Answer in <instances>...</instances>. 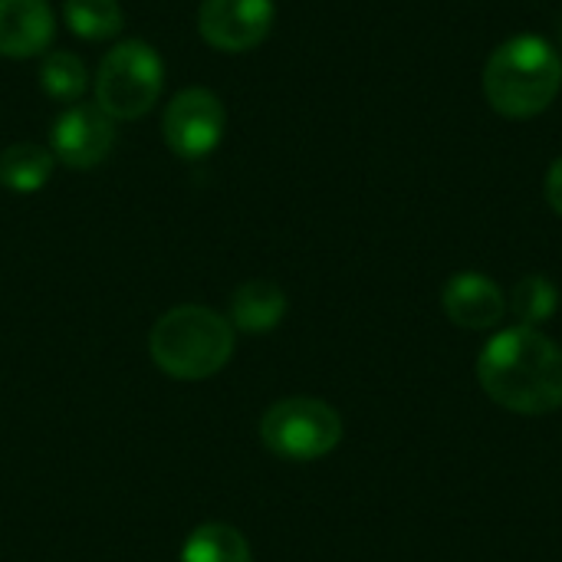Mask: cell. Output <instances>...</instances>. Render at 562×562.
I'll use <instances>...</instances> for the list:
<instances>
[{
  "label": "cell",
  "mask_w": 562,
  "mask_h": 562,
  "mask_svg": "<svg viewBox=\"0 0 562 562\" xmlns=\"http://www.w3.org/2000/svg\"><path fill=\"white\" fill-rule=\"evenodd\" d=\"M543 194H547V201H550V207L557 211L562 217V155L550 165V171H547V184H543Z\"/></svg>",
  "instance_id": "17"
},
{
  "label": "cell",
  "mask_w": 562,
  "mask_h": 562,
  "mask_svg": "<svg viewBox=\"0 0 562 562\" xmlns=\"http://www.w3.org/2000/svg\"><path fill=\"white\" fill-rule=\"evenodd\" d=\"M56 16L49 0H0V56L30 59L49 53Z\"/></svg>",
  "instance_id": "10"
},
{
  "label": "cell",
  "mask_w": 562,
  "mask_h": 562,
  "mask_svg": "<svg viewBox=\"0 0 562 562\" xmlns=\"http://www.w3.org/2000/svg\"><path fill=\"white\" fill-rule=\"evenodd\" d=\"M286 306H290V300L273 280H247L231 296L227 323L234 326V333L240 329V333H250V336H263V333H273L283 323Z\"/></svg>",
  "instance_id": "11"
},
{
  "label": "cell",
  "mask_w": 562,
  "mask_h": 562,
  "mask_svg": "<svg viewBox=\"0 0 562 562\" xmlns=\"http://www.w3.org/2000/svg\"><path fill=\"white\" fill-rule=\"evenodd\" d=\"M477 382L504 412L553 415L562 408L560 342L530 326L501 329L477 356Z\"/></svg>",
  "instance_id": "1"
},
{
  "label": "cell",
  "mask_w": 562,
  "mask_h": 562,
  "mask_svg": "<svg viewBox=\"0 0 562 562\" xmlns=\"http://www.w3.org/2000/svg\"><path fill=\"white\" fill-rule=\"evenodd\" d=\"M560 36H562V26H560Z\"/></svg>",
  "instance_id": "18"
},
{
  "label": "cell",
  "mask_w": 562,
  "mask_h": 562,
  "mask_svg": "<svg viewBox=\"0 0 562 562\" xmlns=\"http://www.w3.org/2000/svg\"><path fill=\"white\" fill-rule=\"evenodd\" d=\"M53 151L36 142H13L0 151V184L13 194L40 191L53 175Z\"/></svg>",
  "instance_id": "12"
},
{
  "label": "cell",
  "mask_w": 562,
  "mask_h": 562,
  "mask_svg": "<svg viewBox=\"0 0 562 562\" xmlns=\"http://www.w3.org/2000/svg\"><path fill=\"white\" fill-rule=\"evenodd\" d=\"M89 86V72H86V63L69 53V49H53V53H43V63H40V89L56 99V102H76Z\"/></svg>",
  "instance_id": "16"
},
{
  "label": "cell",
  "mask_w": 562,
  "mask_h": 562,
  "mask_svg": "<svg viewBox=\"0 0 562 562\" xmlns=\"http://www.w3.org/2000/svg\"><path fill=\"white\" fill-rule=\"evenodd\" d=\"M115 145V119H109L95 102H72L53 119L49 151L66 168L86 171L105 161Z\"/></svg>",
  "instance_id": "8"
},
{
  "label": "cell",
  "mask_w": 562,
  "mask_h": 562,
  "mask_svg": "<svg viewBox=\"0 0 562 562\" xmlns=\"http://www.w3.org/2000/svg\"><path fill=\"white\" fill-rule=\"evenodd\" d=\"M507 310H514L520 326H543L557 316L560 310V290L550 277L543 273H527L524 280H517L514 293L507 296Z\"/></svg>",
  "instance_id": "15"
},
{
  "label": "cell",
  "mask_w": 562,
  "mask_h": 562,
  "mask_svg": "<svg viewBox=\"0 0 562 562\" xmlns=\"http://www.w3.org/2000/svg\"><path fill=\"white\" fill-rule=\"evenodd\" d=\"M560 89V49L537 33L504 40L484 66V95L504 119H533L547 112Z\"/></svg>",
  "instance_id": "2"
},
{
  "label": "cell",
  "mask_w": 562,
  "mask_h": 562,
  "mask_svg": "<svg viewBox=\"0 0 562 562\" xmlns=\"http://www.w3.org/2000/svg\"><path fill=\"white\" fill-rule=\"evenodd\" d=\"M260 441L283 461H319L342 441V418L323 398H283L260 418Z\"/></svg>",
  "instance_id": "5"
},
{
  "label": "cell",
  "mask_w": 562,
  "mask_h": 562,
  "mask_svg": "<svg viewBox=\"0 0 562 562\" xmlns=\"http://www.w3.org/2000/svg\"><path fill=\"white\" fill-rule=\"evenodd\" d=\"M148 352L165 375L201 382L231 362L234 326L207 306H175L151 326Z\"/></svg>",
  "instance_id": "3"
},
{
  "label": "cell",
  "mask_w": 562,
  "mask_h": 562,
  "mask_svg": "<svg viewBox=\"0 0 562 562\" xmlns=\"http://www.w3.org/2000/svg\"><path fill=\"white\" fill-rule=\"evenodd\" d=\"M441 306L454 326L471 329V333H491L507 316V293L487 273L464 270L445 283Z\"/></svg>",
  "instance_id": "9"
},
{
  "label": "cell",
  "mask_w": 562,
  "mask_h": 562,
  "mask_svg": "<svg viewBox=\"0 0 562 562\" xmlns=\"http://www.w3.org/2000/svg\"><path fill=\"white\" fill-rule=\"evenodd\" d=\"M224 128H227V109L221 95L204 86L175 92V99L165 105L161 115L165 145L184 161L207 158L221 145Z\"/></svg>",
  "instance_id": "6"
},
{
  "label": "cell",
  "mask_w": 562,
  "mask_h": 562,
  "mask_svg": "<svg viewBox=\"0 0 562 562\" xmlns=\"http://www.w3.org/2000/svg\"><path fill=\"white\" fill-rule=\"evenodd\" d=\"M165 89V59L145 40L115 43L95 69V105L115 119L132 122L155 109Z\"/></svg>",
  "instance_id": "4"
},
{
  "label": "cell",
  "mask_w": 562,
  "mask_h": 562,
  "mask_svg": "<svg viewBox=\"0 0 562 562\" xmlns=\"http://www.w3.org/2000/svg\"><path fill=\"white\" fill-rule=\"evenodd\" d=\"M181 562H254V557L240 530L227 524H204L181 547Z\"/></svg>",
  "instance_id": "14"
},
{
  "label": "cell",
  "mask_w": 562,
  "mask_h": 562,
  "mask_svg": "<svg viewBox=\"0 0 562 562\" xmlns=\"http://www.w3.org/2000/svg\"><path fill=\"white\" fill-rule=\"evenodd\" d=\"M273 20V0H201L198 33L221 53H250L270 36Z\"/></svg>",
  "instance_id": "7"
},
{
  "label": "cell",
  "mask_w": 562,
  "mask_h": 562,
  "mask_svg": "<svg viewBox=\"0 0 562 562\" xmlns=\"http://www.w3.org/2000/svg\"><path fill=\"white\" fill-rule=\"evenodd\" d=\"M63 20L72 36L89 40V43L112 40L125 26V13L119 0H66Z\"/></svg>",
  "instance_id": "13"
}]
</instances>
